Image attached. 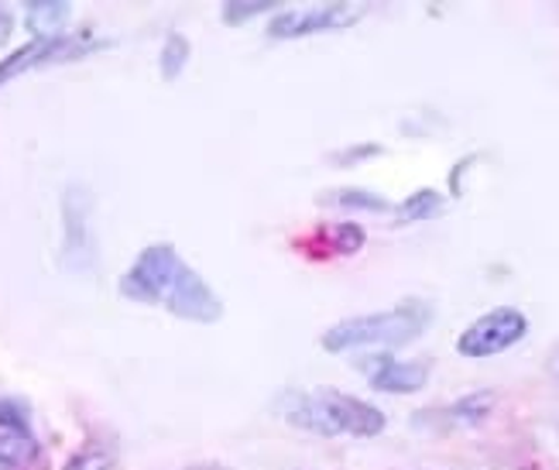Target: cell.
<instances>
[{"instance_id": "cell-13", "label": "cell", "mask_w": 559, "mask_h": 470, "mask_svg": "<svg viewBox=\"0 0 559 470\" xmlns=\"http://www.w3.org/2000/svg\"><path fill=\"white\" fill-rule=\"evenodd\" d=\"M447 213V200H443V192H436V189H419V192H412L408 200L395 210V224H423V220H436V216H443Z\"/></svg>"}, {"instance_id": "cell-3", "label": "cell", "mask_w": 559, "mask_h": 470, "mask_svg": "<svg viewBox=\"0 0 559 470\" xmlns=\"http://www.w3.org/2000/svg\"><path fill=\"white\" fill-rule=\"evenodd\" d=\"M182 268V258L173 244H152L134 258V265L128 268V275L120 279V295L131 303H144V306H165V295L173 289L176 275Z\"/></svg>"}, {"instance_id": "cell-8", "label": "cell", "mask_w": 559, "mask_h": 470, "mask_svg": "<svg viewBox=\"0 0 559 470\" xmlns=\"http://www.w3.org/2000/svg\"><path fill=\"white\" fill-rule=\"evenodd\" d=\"M360 367L368 371V385L374 391H388V395L423 391L426 381H429V364L426 361H399L392 354H374V357H364Z\"/></svg>"}, {"instance_id": "cell-18", "label": "cell", "mask_w": 559, "mask_h": 470, "mask_svg": "<svg viewBox=\"0 0 559 470\" xmlns=\"http://www.w3.org/2000/svg\"><path fill=\"white\" fill-rule=\"evenodd\" d=\"M62 470H114L107 454H76Z\"/></svg>"}, {"instance_id": "cell-9", "label": "cell", "mask_w": 559, "mask_h": 470, "mask_svg": "<svg viewBox=\"0 0 559 470\" xmlns=\"http://www.w3.org/2000/svg\"><path fill=\"white\" fill-rule=\"evenodd\" d=\"M90 203L93 196L86 186L72 183L62 192V227H66V258L72 265H86L90 255Z\"/></svg>"}, {"instance_id": "cell-17", "label": "cell", "mask_w": 559, "mask_h": 470, "mask_svg": "<svg viewBox=\"0 0 559 470\" xmlns=\"http://www.w3.org/2000/svg\"><path fill=\"white\" fill-rule=\"evenodd\" d=\"M378 155H384L381 144H357V148H347V152H336L330 162L344 168V165H357V162H368V158H378Z\"/></svg>"}, {"instance_id": "cell-2", "label": "cell", "mask_w": 559, "mask_h": 470, "mask_svg": "<svg viewBox=\"0 0 559 470\" xmlns=\"http://www.w3.org/2000/svg\"><path fill=\"white\" fill-rule=\"evenodd\" d=\"M432 324V309L423 299H405L384 313L371 316H350L340 319L323 333L326 354H347L360 348H402V343L419 340Z\"/></svg>"}, {"instance_id": "cell-10", "label": "cell", "mask_w": 559, "mask_h": 470, "mask_svg": "<svg viewBox=\"0 0 559 470\" xmlns=\"http://www.w3.org/2000/svg\"><path fill=\"white\" fill-rule=\"evenodd\" d=\"M38 457V439L28 423L14 412V406H0V463L4 467H28Z\"/></svg>"}, {"instance_id": "cell-4", "label": "cell", "mask_w": 559, "mask_h": 470, "mask_svg": "<svg viewBox=\"0 0 559 470\" xmlns=\"http://www.w3.org/2000/svg\"><path fill=\"white\" fill-rule=\"evenodd\" d=\"M528 333V319L522 309L515 306H498L491 313H484L480 319L460 333L456 340V351L464 357H495V354H504L508 348H515V343Z\"/></svg>"}, {"instance_id": "cell-14", "label": "cell", "mask_w": 559, "mask_h": 470, "mask_svg": "<svg viewBox=\"0 0 559 470\" xmlns=\"http://www.w3.org/2000/svg\"><path fill=\"white\" fill-rule=\"evenodd\" d=\"M320 237L330 244V251H333V255H357L360 247H364V240H368L364 227H360V224H350V220H344V224H330V227H323Z\"/></svg>"}, {"instance_id": "cell-19", "label": "cell", "mask_w": 559, "mask_h": 470, "mask_svg": "<svg viewBox=\"0 0 559 470\" xmlns=\"http://www.w3.org/2000/svg\"><path fill=\"white\" fill-rule=\"evenodd\" d=\"M11 32H14V17H11V11H4V8H0V48L8 45Z\"/></svg>"}, {"instance_id": "cell-1", "label": "cell", "mask_w": 559, "mask_h": 470, "mask_svg": "<svg viewBox=\"0 0 559 470\" xmlns=\"http://www.w3.org/2000/svg\"><path fill=\"white\" fill-rule=\"evenodd\" d=\"M275 412L285 419V423L320 433V436H360L371 439L381 436L388 419L381 409L354 399L347 391L336 388H316V391H285L275 402Z\"/></svg>"}, {"instance_id": "cell-5", "label": "cell", "mask_w": 559, "mask_h": 470, "mask_svg": "<svg viewBox=\"0 0 559 470\" xmlns=\"http://www.w3.org/2000/svg\"><path fill=\"white\" fill-rule=\"evenodd\" d=\"M165 309L179 319H189V324H221L224 319L221 295H216L200 271L189 268L186 261L179 268L173 289H168V295H165Z\"/></svg>"}, {"instance_id": "cell-16", "label": "cell", "mask_w": 559, "mask_h": 470, "mask_svg": "<svg viewBox=\"0 0 559 470\" xmlns=\"http://www.w3.org/2000/svg\"><path fill=\"white\" fill-rule=\"evenodd\" d=\"M275 8V0H230L224 4V24H245L258 14H269Z\"/></svg>"}, {"instance_id": "cell-12", "label": "cell", "mask_w": 559, "mask_h": 470, "mask_svg": "<svg viewBox=\"0 0 559 470\" xmlns=\"http://www.w3.org/2000/svg\"><path fill=\"white\" fill-rule=\"evenodd\" d=\"M320 207H333V210H364V213H384L392 210V203L384 196L371 192V189H330L316 196Z\"/></svg>"}, {"instance_id": "cell-11", "label": "cell", "mask_w": 559, "mask_h": 470, "mask_svg": "<svg viewBox=\"0 0 559 470\" xmlns=\"http://www.w3.org/2000/svg\"><path fill=\"white\" fill-rule=\"evenodd\" d=\"M24 14H28L24 24H28L35 42H56L66 32L72 4H66V0H32V4H24Z\"/></svg>"}, {"instance_id": "cell-15", "label": "cell", "mask_w": 559, "mask_h": 470, "mask_svg": "<svg viewBox=\"0 0 559 470\" xmlns=\"http://www.w3.org/2000/svg\"><path fill=\"white\" fill-rule=\"evenodd\" d=\"M186 62H189V42H186V35H179V32H173L165 38V45H162V56H158V69H162V77L173 83V80H179L182 77V69H186Z\"/></svg>"}, {"instance_id": "cell-7", "label": "cell", "mask_w": 559, "mask_h": 470, "mask_svg": "<svg viewBox=\"0 0 559 470\" xmlns=\"http://www.w3.org/2000/svg\"><path fill=\"white\" fill-rule=\"evenodd\" d=\"M357 21L360 11L347 4H330L316 11H285L269 21V38H306L320 32H340V28H354Z\"/></svg>"}, {"instance_id": "cell-6", "label": "cell", "mask_w": 559, "mask_h": 470, "mask_svg": "<svg viewBox=\"0 0 559 470\" xmlns=\"http://www.w3.org/2000/svg\"><path fill=\"white\" fill-rule=\"evenodd\" d=\"M93 42L90 38H56V42H28L21 45L17 52H11L8 59H0V86L24 77V72H32L38 66H48V62H66V59H80L86 52H93Z\"/></svg>"}]
</instances>
